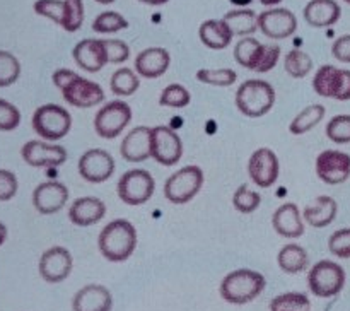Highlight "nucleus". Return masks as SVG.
Returning a JSON list of instances; mask_svg holds the SVG:
<instances>
[{
    "label": "nucleus",
    "mask_w": 350,
    "mask_h": 311,
    "mask_svg": "<svg viewBox=\"0 0 350 311\" xmlns=\"http://www.w3.org/2000/svg\"><path fill=\"white\" fill-rule=\"evenodd\" d=\"M101 255L108 262L120 263L129 260L137 248V229L126 219H115L101 229L98 236Z\"/></svg>",
    "instance_id": "obj_1"
},
{
    "label": "nucleus",
    "mask_w": 350,
    "mask_h": 311,
    "mask_svg": "<svg viewBox=\"0 0 350 311\" xmlns=\"http://www.w3.org/2000/svg\"><path fill=\"white\" fill-rule=\"evenodd\" d=\"M267 279L263 273L252 269H238L222 279L221 296L226 303L243 306L255 301L265 290Z\"/></svg>",
    "instance_id": "obj_2"
},
{
    "label": "nucleus",
    "mask_w": 350,
    "mask_h": 311,
    "mask_svg": "<svg viewBox=\"0 0 350 311\" xmlns=\"http://www.w3.org/2000/svg\"><path fill=\"white\" fill-rule=\"evenodd\" d=\"M275 105V89L262 79L245 81L236 91V106L248 118H262Z\"/></svg>",
    "instance_id": "obj_3"
},
{
    "label": "nucleus",
    "mask_w": 350,
    "mask_h": 311,
    "mask_svg": "<svg viewBox=\"0 0 350 311\" xmlns=\"http://www.w3.org/2000/svg\"><path fill=\"white\" fill-rule=\"evenodd\" d=\"M33 130L46 142H58L64 137L68 135L72 129V116L64 106L48 105L40 106L36 111L33 113V120H31Z\"/></svg>",
    "instance_id": "obj_4"
},
{
    "label": "nucleus",
    "mask_w": 350,
    "mask_h": 311,
    "mask_svg": "<svg viewBox=\"0 0 350 311\" xmlns=\"http://www.w3.org/2000/svg\"><path fill=\"white\" fill-rule=\"evenodd\" d=\"M347 280L344 267L338 265L334 260H320L314 263L308 272V287L313 293V296L323 297H335L342 293Z\"/></svg>",
    "instance_id": "obj_5"
},
{
    "label": "nucleus",
    "mask_w": 350,
    "mask_h": 311,
    "mask_svg": "<svg viewBox=\"0 0 350 311\" xmlns=\"http://www.w3.org/2000/svg\"><path fill=\"white\" fill-rule=\"evenodd\" d=\"M204 170L200 166H185L181 170L174 171L164 183V197L171 204L183 205L193 200L198 191L204 187Z\"/></svg>",
    "instance_id": "obj_6"
},
{
    "label": "nucleus",
    "mask_w": 350,
    "mask_h": 311,
    "mask_svg": "<svg viewBox=\"0 0 350 311\" xmlns=\"http://www.w3.org/2000/svg\"><path fill=\"white\" fill-rule=\"evenodd\" d=\"M156 191L154 176L146 170H129L122 174L116 185V193L120 200L126 205H144L152 198Z\"/></svg>",
    "instance_id": "obj_7"
},
{
    "label": "nucleus",
    "mask_w": 350,
    "mask_h": 311,
    "mask_svg": "<svg viewBox=\"0 0 350 311\" xmlns=\"http://www.w3.org/2000/svg\"><path fill=\"white\" fill-rule=\"evenodd\" d=\"M132 122V108L125 101H109L94 116V130L101 139L111 140L122 135Z\"/></svg>",
    "instance_id": "obj_8"
},
{
    "label": "nucleus",
    "mask_w": 350,
    "mask_h": 311,
    "mask_svg": "<svg viewBox=\"0 0 350 311\" xmlns=\"http://www.w3.org/2000/svg\"><path fill=\"white\" fill-rule=\"evenodd\" d=\"M313 89L321 98L349 101L350 70H347V68H337L335 65H321L313 77Z\"/></svg>",
    "instance_id": "obj_9"
},
{
    "label": "nucleus",
    "mask_w": 350,
    "mask_h": 311,
    "mask_svg": "<svg viewBox=\"0 0 350 311\" xmlns=\"http://www.w3.org/2000/svg\"><path fill=\"white\" fill-rule=\"evenodd\" d=\"M116 163L111 154L105 149H89L79 159V174L88 183H105L113 176Z\"/></svg>",
    "instance_id": "obj_10"
},
{
    "label": "nucleus",
    "mask_w": 350,
    "mask_h": 311,
    "mask_svg": "<svg viewBox=\"0 0 350 311\" xmlns=\"http://www.w3.org/2000/svg\"><path fill=\"white\" fill-rule=\"evenodd\" d=\"M72 269H74V258H72V253L64 246H51L44 249L38 263L40 275L50 284L64 282L70 275Z\"/></svg>",
    "instance_id": "obj_11"
},
{
    "label": "nucleus",
    "mask_w": 350,
    "mask_h": 311,
    "mask_svg": "<svg viewBox=\"0 0 350 311\" xmlns=\"http://www.w3.org/2000/svg\"><path fill=\"white\" fill-rule=\"evenodd\" d=\"M248 174L260 188H270L277 183L280 174V163L277 154L269 147H260L250 156Z\"/></svg>",
    "instance_id": "obj_12"
},
{
    "label": "nucleus",
    "mask_w": 350,
    "mask_h": 311,
    "mask_svg": "<svg viewBox=\"0 0 350 311\" xmlns=\"http://www.w3.org/2000/svg\"><path fill=\"white\" fill-rule=\"evenodd\" d=\"M24 163L33 167H57L67 161V149L60 144L43 142V140H29L21 149Z\"/></svg>",
    "instance_id": "obj_13"
},
{
    "label": "nucleus",
    "mask_w": 350,
    "mask_h": 311,
    "mask_svg": "<svg viewBox=\"0 0 350 311\" xmlns=\"http://www.w3.org/2000/svg\"><path fill=\"white\" fill-rule=\"evenodd\" d=\"M183 156V142L173 129L157 125L152 129V159L163 166H174Z\"/></svg>",
    "instance_id": "obj_14"
},
{
    "label": "nucleus",
    "mask_w": 350,
    "mask_h": 311,
    "mask_svg": "<svg viewBox=\"0 0 350 311\" xmlns=\"http://www.w3.org/2000/svg\"><path fill=\"white\" fill-rule=\"evenodd\" d=\"M317 174L327 185L345 183L350 176V156L342 150H323L317 157Z\"/></svg>",
    "instance_id": "obj_15"
},
{
    "label": "nucleus",
    "mask_w": 350,
    "mask_h": 311,
    "mask_svg": "<svg viewBox=\"0 0 350 311\" xmlns=\"http://www.w3.org/2000/svg\"><path fill=\"white\" fill-rule=\"evenodd\" d=\"M258 27L267 38L284 40L296 33L297 19L294 12L284 7H272L258 16Z\"/></svg>",
    "instance_id": "obj_16"
},
{
    "label": "nucleus",
    "mask_w": 350,
    "mask_h": 311,
    "mask_svg": "<svg viewBox=\"0 0 350 311\" xmlns=\"http://www.w3.org/2000/svg\"><path fill=\"white\" fill-rule=\"evenodd\" d=\"M65 101L74 108H92L105 101V91L98 82L77 75L67 87L62 89Z\"/></svg>",
    "instance_id": "obj_17"
},
{
    "label": "nucleus",
    "mask_w": 350,
    "mask_h": 311,
    "mask_svg": "<svg viewBox=\"0 0 350 311\" xmlns=\"http://www.w3.org/2000/svg\"><path fill=\"white\" fill-rule=\"evenodd\" d=\"M68 200V188L60 181H43L33 191V205L40 214L60 212Z\"/></svg>",
    "instance_id": "obj_18"
},
{
    "label": "nucleus",
    "mask_w": 350,
    "mask_h": 311,
    "mask_svg": "<svg viewBox=\"0 0 350 311\" xmlns=\"http://www.w3.org/2000/svg\"><path fill=\"white\" fill-rule=\"evenodd\" d=\"M120 154L129 163H142L152 157V129L139 125L130 130L122 140Z\"/></svg>",
    "instance_id": "obj_19"
},
{
    "label": "nucleus",
    "mask_w": 350,
    "mask_h": 311,
    "mask_svg": "<svg viewBox=\"0 0 350 311\" xmlns=\"http://www.w3.org/2000/svg\"><path fill=\"white\" fill-rule=\"evenodd\" d=\"M74 311H111L113 296L101 284H88L75 293L72 299Z\"/></svg>",
    "instance_id": "obj_20"
},
{
    "label": "nucleus",
    "mask_w": 350,
    "mask_h": 311,
    "mask_svg": "<svg viewBox=\"0 0 350 311\" xmlns=\"http://www.w3.org/2000/svg\"><path fill=\"white\" fill-rule=\"evenodd\" d=\"M74 60L82 70L85 72H99L106 64H108V57H106L105 44L103 40H94V38H85V40L79 41L75 44Z\"/></svg>",
    "instance_id": "obj_21"
},
{
    "label": "nucleus",
    "mask_w": 350,
    "mask_h": 311,
    "mask_svg": "<svg viewBox=\"0 0 350 311\" xmlns=\"http://www.w3.org/2000/svg\"><path fill=\"white\" fill-rule=\"evenodd\" d=\"M272 226L282 238H301L304 234V219L299 207L293 202L282 204L272 215Z\"/></svg>",
    "instance_id": "obj_22"
},
{
    "label": "nucleus",
    "mask_w": 350,
    "mask_h": 311,
    "mask_svg": "<svg viewBox=\"0 0 350 311\" xmlns=\"http://www.w3.org/2000/svg\"><path fill=\"white\" fill-rule=\"evenodd\" d=\"M106 215V205L98 197H81L72 202L68 208V219L74 226L88 228V226L98 224Z\"/></svg>",
    "instance_id": "obj_23"
},
{
    "label": "nucleus",
    "mask_w": 350,
    "mask_h": 311,
    "mask_svg": "<svg viewBox=\"0 0 350 311\" xmlns=\"http://www.w3.org/2000/svg\"><path fill=\"white\" fill-rule=\"evenodd\" d=\"M171 55L166 48L152 46L142 50L135 58V72L140 77L157 79L170 68Z\"/></svg>",
    "instance_id": "obj_24"
},
{
    "label": "nucleus",
    "mask_w": 350,
    "mask_h": 311,
    "mask_svg": "<svg viewBox=\"0 0 350 311\" xmlns=\"http://www.w3.org/2000/svg\"><path fill=\"white\" fill-rule=\"evenodd\" d=\"M338 214V204L334 197H328V195H320V197L314 198L313 202L304 207L303 211V219L306 224L313 226V228L321 229L330 226L335 221Z\"/></svg>",
    "instance_id": "obj_25"
},
{
    "label": "nucleus",
    "mask_w": 350,
    "mask_h": 311,
    "mask_svg": "<svg viewBox=\"0 0 350 311\" xmlns=\"http://www.w3.org/2000/svg\"><path fill=\"white\" fill-rule=\"evenodd\" d=\"M342 9L335 0H311L304 7V19L313 27H330L338 23Z\"/></svg>",
    "instance_id": "obj_26"
},
{
    "label": "nucleus",
    "mask_w": 350,
    "mask_h": 311,
    "mask_svg": "<svg viewBox=\"0 0 350 311\" xmlns=\"http://www.w3.org/2000/svg\"><path fill=\"white\" fill-rule=\"evenodd\" d=\"M198 36L202 43L211 50H224L231 44L234 34L231 33L224 19H208L200 24Z\"/></svg>",
    "instance_id": "obj_27"
},
{
    "label": "nucleus",
    "mask_w": 350,
    "mask_h": 311,
    "mask_svg": "<svg viewBox=\"0 0 350 311\" xmlns=\"http://www.w3.org/2000/svg\"><path fill=\"white\" fill-rule=\"evenodd\" d=\"M277 263H279L282 272L299 273L310 265V255H308L306 248H303L301 245L289 243V245L280 248L279 255H277Z\"/></svg>",
    "instance_id": "obj_28"
},
{
    "label": "nucleus",
    "mask_w": 350,
    "mask_h": 311,
    "mask_svg": "<svg viewBox=\"0 0 350 311\" xmlns=\"http://www.w3.org/2000/svg\"><path fill=\"white\" fill-rule=\"evenodd\" d=\"M224 21L234 36H252L258 29V14L252 9L229 10L224 16Z\"/></svg>",
    "instance_id": "obj_29"
},
{
    "label": "nucleus",
    "mask_w": 350,
    "mask_h": 311,
    "mask_svg": "<svg viewBox=\"0 0 350 311\" xmlns=\"http://www.w3.org/2000/svg\"><path fill=\"white\" fill-rule=\"evenodd\" d=\"M325 113H327L325 106L318 105V103L317 105L306 106V108H304L303 111L297 113V115L294 116L293 122H291V133H293V135H304V133L313 130L314 126L325 118Z\"/></svg>",
    "instance_id": "obj_30"
},
{
    "label": "nucleus",
    "mask_w": 350,
    "mask_h": 311,
    "mask_svg": "<svg viewBox=\"0 0 350 311\" xmlns=\"http://www.w3.org/2000/svg\"><path fill=\"white\" fill-rule=\"evenodd\" d=\"M263 44L258 40H255L253 36L241 38L238 41V44L234 46V60L238 62L241 67L250 68V70H255L256 65H258L260 57H262Z\"/></svg>",
    "instance_id": "obj_31"
},
{
    "label": "nucleus",
    "mask_w": 350,
    "mask_h": 311,
    "mask_svg": "<svg viewBox=\"0 0 350 311\" xmlns=\"http://www.w3.org/2000/svg\"><path fill=\"white\" fill-rule=\"evenodd\" d=\"M140 81H139V74L133 72L132 68H118L115 74L111 75V81H109V87H111L113 94L116 96H132L133 92H137L139 89Z\"/></svg>",
    "instance_id": "obj_32"
},
{
    "label": "nucleus",
    "mask_w": 350,
    "mask_h": 311,
    "mask_svg": "<svg viewBox=\"0 0 350 311\" xmlns=\"http://www.w3.org/2000/svg\"><path fill=\"white\" fill-rule=\"evenodd\" d=\"M270 311H311V299L304 293H284L270 301Z\"/></svg>",
    "instance_id": "obj_33"
},
{
    "label": "nucleus",
    "mask_w": 350,
    "mask_h": 311,
    "mask_svg": "<svg viewBox=\"0 0 350 311\" xmlns=\"http://www.w3.org/2000/svg\"><path fill=\"white\" fill-rule=\"evenodd\" d=\"M284 68H286L287 74L294 79H303L313 70V58L303 50H291L286 55V60H284Z\"/></svg>",
    "instance_id": "obj_34"
},
{
    "label": "nucleus",
    "mask_w": 350,
    "mask_h": 311,
    "mask_svg": "<svg viewBox=\"0 0 350 311\" xmlns=\"http://www.w3.org/2000/svg\"><path fill=\"white\" fill-rule=\"evenodd\" d=\"M262 204V195L258 191L252 190L248 185H241L236 188L234 195H232V205L241 214H252Z\"/></svg>",
    "instance_id": "obj_35"
},
{
    "label": "nucleus",
    "mask_w": 350,
    "mask_h": 311,
    "mask_svg": "<svg viewBox=\"0 0 350 311\" xmlns=\"http://www.w3.org/2000/svg\"><path fill=\"white\" fill-rule=\"evenodd\" d=\"M197 79L208 85L229 87L238 81V74L232 68H200L197 72Z\"/></svg>",
    "instance_id": "obj_36"
},
{
    "label": "nucleus",
    "mask_w": 350,
    "mask_h": 311,
    "mask_svg": "<svg viewBox=\"0 0 350 311\" xmlns=\"http://www.w3.org/2000/svg\"><path fill=\"white\" fill-rule=\"evenodd\" d=\"M129 27V21L122 16L120 12L115 10H106L101 12L92 23V31L94 33L108 34V33H116V31H122Z\"/></svg>",
    "instance_id": "obj_37"
},
{
    "label": "nucleus",
    "mask_w": 350,
    "mask_h": 311,
    "mask_svg": "<svg viewBox=\"0 0 350 311\" xmlns=\"http://www.w3.org/2000/svg\"><path fill=\"white\" fill-rule=\"evenodd\" d=\"M190 91L181 84L166 85L159 96L161 106H167V108H187L190 105Z\"/></svg>",
    "instance_id": "obj_38"
},
{
    "label": "nucleus",
    "mask_w": 350,
    "mask_h": 311,
    "mask_svg": "<svg viewBox=\"0 0 350 311\" xmlns=\"http://www.w3.org/2000/svg\"><path fill=\"white\" fill-rule=\"evenodd\" d=\"M21 75V64L10 51L0 50V87L12 85Z\"/></svg>",
    "instance_id": "obj_39"
},
{
    "label": "nucleus",
    "mask_w": 350,
    "mask_h": 311,
    "mask_svg": "<svg viewBox=\"0 0 350 311\" xmlns=\"http://www.w3.org/2000/svg\"><path fill=\"white\" fill-rule=\"evenodd\" d=\"M34 12L38 16H43L46 19L53 21L55 24L62 26L65 19V0H36L34 2Z\"/></svg>",
    "instance_id": "obj_40"
},
{
    "label": "nucleus",
    "mask_w": 350,
    "mask_h": 311,
    "mask_svg": "<svg viewBox=\"0 0 350 311\" xmlns=\"http://www.w3.org/2000/svg\"><path fill=\"white\" fill-rule=\"evenodd\" d=\"M327 137L335 144H350V115H335L327 123Z\"/></svg>",
    "instance_id": "obj_41"
},
{
    "label": "nucleus",
    "mask_w": 350,
    "mask_h": 311,
    "mask_svg": "<svg viewBox=\"0 0 350 311\" xmlns=\"http://www.w3.org/2000/svg\"><path fill=\"white\" fill-rule=\"evenodd\" d=\"M65 19L62 27L67 33H75L81 29L82 23H84V2L82 0H65Z\"/></svg>",
    "instance_id": "obj_42"
},
{
    "label": "nucleus",
    "mask_w": 350,
    "mask_h": 311,
    "mask_svg": "<svg viewBox=\"0 0 350 311\" xmlns=\"http://www.w3.org/2000/svg\"><path fill=\"white\" fill-rule=\"evenodd\" d=\"M328 249L337 258H350V228L335 231L328 238Z\"/></svg>",
    "instance_id": "obj_43"
},
{
    "label": "nucleus",
    "mask_w": 350,
    "mask_h": 311,
    "mask_svg": "<svg viewBox=\"0 0 350 311\" xmlns=\"http://www.w3.org/2000/svg\"><path fill=\"white\" fill-rule=\"evenodd\" d=\"M21 111L12 103L0 98V132H12L19 126Z\"/></svg>",
    "instance_id": "obj_44"
},
{
    "label": "nucleus",
    "mask_w": 350,
    "mask_h": 311,
    "mask_svg": "<svg viewBox=\"0 0 350 311\" xmlns=\"http://www.w3.org/2000/svg\"><path fill=\"white\" fill-rule=\"evenodd\" d=\"M105 44L106 57H108V64H123L129 60L130 48L125 41L122 40H103Z\"/></svg>",
    "instance_id": "obj_45"
},
{
    "label": "nucleus",
    "mask_w": 350,
    "mask_h": 311,
    "mask_svg": "<svg viewBox=\"0 0 350 311\" xmlns=\"http://www.w3.org/2000/svg\"><path fill=\"white\" fill-rule=\"evenodd\" d=\"M280 60V46L277 44H263L262 57H260L258 65L253 72H258V74H265L270 72L277 65V62Z\"/></svg>",
    "instance_id": "obj_46"
},
{
    "label": "nucleus",
    "mask_w": 350,
    "mask_h": 311,
    "mask_svg": "<svg viewBox=\"0 0 350 311\" xmlns=\"http://www.w3.org/2000/svg\"><path fill=\"white\" fill-rule=\"evenodd\" d=\"M17 188V176L9 170H0V202H9L16 197Z\"/></svg>",
    "instance_id": "obj_47"
},
{
    "label": "nucleus",
    "mask_w": 350,
    "mask_h": 311,
    "mask_svg": "<svg viewBox=\"0 0 350 311\" xmlns=\"http://www.w3.org/2000/svg\"><path fill=\"white\" fill-rule=\"evenodd\" d=\"M332 55L344 64H350V34H344L334 41Z\"/></svg>",
    "instance_id": "obj_48"
},
{
    "label": "nucleus",
    "mask_w": 350,
    "mask_h": 311,
    "mask_svg": "<svg viewBox=\"0 0 350 311\" xmlns=\"http://www.w3.org/2000/svg\"><path fill=\"white\" fill-rule=\"evenodd\" d=\"M77 75V72L70 70V68H58V70H55L53 75H51V81H53V84L62 91V89L67 87Z\"/></svg>",
    "instance_id": "obj_49"
},
{
    "label": "nucleus",
    "mask_w": 350,
    "mask_h": 311,
    "mask_svg": "<svg viewBox=\"0 0 350 311\" xmlns=\"http://www.w3.org/2000/svg\"><path fill=\"white\" fill-rule=\"evenodd\" d=\"M139 2L147 3V5L159 7V5H164V3H167V2H170V0H139Z\"/></svg>",
    "instance_id": "obj_50"
},
{
    "label": "nucleus",
    "mask_w": 350,
    "mask_h": 311,
    "mask_svg": "<svg viewBox=\"0 0 350 311\" xmlns=\"http://www.w3.org/2000/svg\"><path fill=\"white\" fill-rule=\"evenodd\" d=\"M5 239H7V228L3 222H0V246L5 243Z\"/></svg>",
    "instance_id": "obj_51"
},
{
    "label": "nucleus",
    "mask_w": 350,
    "mask_h": 311,
    "mask_svg": "<svg viewBox=\"0 0 350 311\" xmlns=\"http://www.w3.org/2000/svg\"><path fill=\"white\" fill-rule=\"evenodd\" d=\"M284 0H260V3L262 5H267V7H273V5H279V3H282Z\"/></svg>",
    "instance_id": "obj_52"
},
{
    "label": "nucleus",
    "mask_w": 350,
    "mask_h": 311,
    "mask_svg": "<svg viewBox=\"0 0 350 311\" xmlns=\"http://www.w3.org/2000/svg\"><path fill=\"white\" fill-rule=\"evenodd\" d=\"M229 2L234 3V5H238V7H243V9H245V7L250 5V3H252L253 0H229Z\"/></svg>",
    "instance_id": "obj_53"
},
{
    "label": "nucleus",
    "mask_w": 350,
    "mask_h": 311,
    "mask_svg": "<svg viewBox=\"0 0 350 311\" xmlns=\"http://www.w3.org/2000/svg\"><path fill=\"white\" fill-rule=\"evenodd\" d=\"M98 3H103V5H108V3H113L115 0H96Z\"/></svg>",
    "instance_id": "obj_54"
},
{
    "label": "nucleus",
    "mask_w": 350,
    "mask_h": 311,
    "mask_svg": "<svg viewBox=\"0 0 350 311\" xmlns=\"http://www.w3.org/2000/svg\"><path fill=\"white\" fill-rule=\"evenodd\" d=\"M344 2H347V3H349V5H350V0H344Z\"/></svg>",
    "instance_id": "obj_55"
}]
</instances>
